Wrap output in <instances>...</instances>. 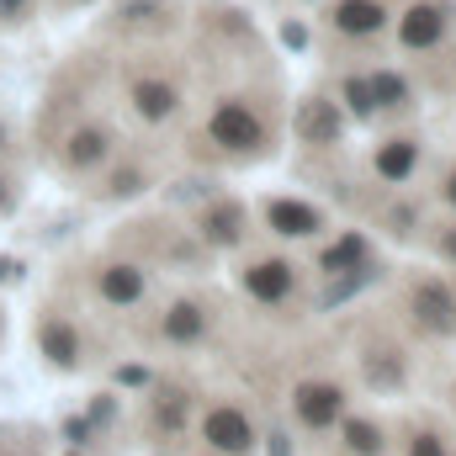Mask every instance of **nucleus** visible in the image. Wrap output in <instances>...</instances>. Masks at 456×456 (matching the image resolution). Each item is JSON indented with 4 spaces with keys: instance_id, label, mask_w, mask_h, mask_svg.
<instances>
[{
    "instance_id": "obj_28",
    "label": "nucleus",
    "mask_w": 456,
    "mask_h": 456,
    "mask_svg": "<svg viewBox=\"0 0 456 456\" xmlns=\"http://www.w3.org/2000/svg\"><path fill=\"white\" fill-rule=\"evenodd\" d=\"M436 208H441V213H456V159L436 175Z\"/></svg>"
},
{
    "instance_id": "obj_16",
    "label": "nucleus",
    "mask_w": 456,
    "mask_h": 456,
    "mask_svg": "<svg viewBox=\"0 0 456 456\" xmlns=\"http://www.w3.org/2000/svg\"><path fill=\"white\" fill-rule=\"evenodd\" d=\"M345 133H350V122L345 112L335 107V96L330 91H303L297 96V107H292V138L303 143V149H340Z\"/></svg>"
},
{
    "instance_id": "obj_5",
    "label": "nucleus",
    "mask_w": 456,
    "mask_h": 456,
    "mask_svg": "<svg viewBox=\"0 0 456 456\" xmlns=\"http://www.w3.org/2000/svg\"><path fill=\"white\" fill-rule=\"evenodd\" d=\"M186 228L202 239L208 255H239L249 239H255V208L233 191H213L202 208H191Z\"/></svg>"
},
{
    "instance_id": "obj_20",
    "label": "nucleus",
    "mask_w": 456,
    "mask_h": 456,
    "mask_svg": "<svg viewBox=\"0 0 456 456\" xmlns=\"http://www.w3.org/2000/svg\"><path fill=\"white\" fill-rule=\"evenodd\" d=\"M91 181H96V202H133V197H143V191L154 186V170H149L143 159H127V154L117 149L112 159H107V170L91 175Z\"/></svg>"
},
{
    "instance_id": "obj_12",
    "label": "nucleus",
    "mask_w": 456,
    "mask_h": 456,
    "mask_svg": "<svg viewBox=\"0 0 456 456\" xmlns=\"http://www.w3.org/2000/svg\"><path fill=\"white\" fill-rule=\"evenodd\" d=\"M287 409H292V425L303 436H330L335 419L350 409V387L340 377H324V371L319 377H297L292 393H287Z\"/></svg>"
},
{
    "instance_id": "obj_18",
    "label": "nucleus",
    "mask_w": 456,
    "mask_h": 456,
    "mask_svg": "<svg viewBox=\"0 0 456 456\" xmlns=\"http://www.w3.org/2000/svg\"><path fill=\"white\" fill-rule=\"evenodd\" d=\"M371 265V233L366 228H335L324 239H314V276H355Z\"/></svg>"
},
{
    "instance_id": "obj_17",
    "label": "nucleus",
    "mask_w": 456,
    "mask_h": 456,
    "mask_svg": "<svg viewBox=\"0 0 456 456\" xmlns=\"http://www.w3.org/2000/svg\"><path fill=\"white\" fill-rule=\"evenodd\" d=\"M419 159H425V138H419L414 127H393V133H382V138L371 143L366 170H371V181H382V186L393 191V186H409V181H414Z\"/></svg>"
},
{
    "instance_id": "obj_34",
    "label": "nucleus",
    "mask_w": 456,
    "mask_h": 456,
    "mask_svg": "<svg viewBox=\"0 0 456 456\" xmlns=\"http://www.w3.org/2000/svg\"><path fill=\"white\" fill-rule=\"evenodd\" d=\"M0 456H11V452H0Z\"/></svg>"
},
{
    "instance_id": "obj_31",
    "label": "nucleus",
    "mask_w": 456,
    "mask_h": 456,
    "mask_svg": "<svg viewBox=\"0 0 456 456\" xmlns=\"http://www.w3.org/2000/svg\"><path fill=\"white\" fill-rule=\"evenodd\" d=\"M16 159V133H11V122L0 117V165H11Z\"/></svg>"
},
{
    "instance_id": "obj_21",
    "label": "nucleus",
    "mask_w": 456,
    "mask_h": 456,
    "mask_svg": "<svg viewBox=\"0 0 456 456\" xmlns=\"http://www.w3.org/2000/svg\"><path fill=\"white\" fill-rule=\"evenodd\" d=\"M371 224L382 228L387 239H398V244H409V239H419V228L430 224V208L419 202V197H409L403 186H393V197L371 213Z\"/></svg>"
},
{
    "instance_id": "obj_25",
    "label": "nucleus",
    "mask_w": 456,
    "mask_h": 456,
    "mask_svg": "<svg viewBox=\"0 0 456 456\" xmlns=\"http://www.w3.org/2000/svg\"><path fill=\"white\" fill-rule=\"evenodd\" d=\"M398 456H456V452H452V441H446V430H441L436 419H414V425L403 430Z\"/></svg>"
},
{
    "instance_id": "obj_2",
    "label": "nucleus",
    "mask_w": 456,
    "mask_h": 456,
    "mask_svg": "<svg viewBox=\"0 0 456 456\" xmlns=\"http://www.w3.org/2000/svg\"><path fill=\"white\" fill-rule=\"evenodd\" d=\"M122 102L143 127H165V122H175L186 112V80L159 59H138L122 75Z\"/></svg>"
},
{
    "instance_id": "obj_22",
    "label": "nucleus",
    "mask_w": 456,
    "mask_h": 456,
    "mask_svg": "<svg viewBox=\"0 0 456 456\" xmlns=\"http://www.w3.org/2000/svg\"><path fill=\"white\" fill-rule=\"evenodd\" d=\"M330 436H335L340 456H387V452H393V441H387L382 419H371V414H350V409H345Z\"/></svg>"
},
{
    "instance_id": "obj_26",
    "label": "nucleus",
    "mask_w": 456,
    "mask_h": 456,
    "mask_svg": "<svg viewBox=\"0 0 456 456\" xmlns=\"http://www.w3.org/2000/svg\"><path fill=\"white\" fill-rule=\"evenodd\" d=\"M159 260H165L170 271H202V265H208L213 255L202 249V239H197L191 228H181V233H175V239L165 244V255H159Z\"/></svg>"
},
{
    "instance_id": "obj_1",
    "label": "nucleus",
    "mask_w": 456,
    "mask_h": 456,
    "mask_svg": "<svg viewBox=\"0 0 456 456\" xmlns=\"http://www.w3.org/2000/svg\"><path fill=\"white\" fill-rule=\"evenodd\" d=\"M202 143L228 165H255L276 149V107L260 91H224L202 117Z\"/></svg>"
},
{
    "instance_id": "obj_15",
    "label": "nucleus",
    "mask_w": 456,
    "mask_h": 456,
    "mask_svg": "<svg viewBox=\"0 0 456 456\" xmlns=\"http://www.w3.org/2000/svg\"><path fill=\"white\" fill-rule=\"evenodd\" d=\"M154 335L165 350H197L213 335V303L202 292H175L159 314H154Z\"/></svg>"
},
{
    "instance_id": "obj_10",
    "label": "nucleus",
    "mask_w": 456,
    "mask_h": 456,
    "mask_svg": "<svg viewBox=\"0 0 456 456\" xmlns=\"http://www.w3.org/2000/svg\"><path fill=\"white\" fill-rule=\"evenodd\" d=\"M191 419H197V393H191L181 377H165V382L149 387V398H143V436H149L159 452L181 446V441L191 436Z\"/></svg>"
},
{
    "instance_id": "obj_9",
    "label": "nucleus",
    "mask_w": 456,
    "mask_h": 456,
    "mask_svg": "<svg viewBox=\"0 0 456 456\" xmlns=\"http://www.w3.org/2000/svg\"><path fill=\"white\" fill-rule=\"evenodd\" d=\"M86 287H91V297L102 308L133 314V308L149 303V287L154 281H149V260H138V255H96L91 271H86Z\"/></svg>"
},
{
    "instance_id": "obj_13",
    "label": "nucleus",
    "mask_w": 456,
    "mask_h": 456,
    "mask_svg": "<svg viewBox=\"0 0 456 456\" xmlns=\"http://www.w3.org/2000/svg\"><path fill=\"white\" fill-rule=\"evenodd\" d=\"M32 345H37L43 366H48V371H64V377L86 371V361H91L86 330H80L64 308H43V314L32 319Z\"/></svg>"
},
{
    "instance_id": "obj_33",
    "label": "nucleus",
    "mask_w": 456,
    "mask_h": 456,
    "mask_svg": "<svg viewBox=\"0 0 456 456\" xmlns=\"http://www.w3.org/2000/svg\"><path fill=\"white\" fill-rule=\"evenodd\" d=\"M202 456H213V452H202Z\"/></svg>"
},
{
    "instance_id": "obj_30",
    "label": "nucleus",
    "mask_w": 456,
    "mask_h": 456,
    "mask_svg": "<svg viewBox=\"0 0 456 456\" xmlns=\"http://www.w3.org/2000/svg\"><path fill=\"white\" fill-rule=\"evenodd\" d=\"M32 5H37V0H0V32L21 27V21L32 16Z\"/></svg>"
},
{
    "instance_id": "obj_7",
    "label": "nucleus",
    "mask_w": 456,
    "mask_h": 456,
    "mask_svg": "<svg viewBox=\"0 0 456 456\" xmlns=\"http://www.w3.org/2000/svg\"><path fill=\"white\" fill-rule=\"evenodd\" d=\"M117 127L107 117H80V122H69L64 133H59V143H53V170H64L69 181H91V175H102L107 170V159L117 154Z\"/></svg>"
},
{
    "instance_id": "obj_32",
    "label": "nucleus",
    "mask_w": 456,
    "mask_h": 456,
    "mask_svg": "<svg viewBox=\"0 0 456 456\" xmlns=\"http://www.w3.org/2000/svg\"><path fill=\"white\" fill-rule=\"evenodd\" d=\"M96 0H48V11H59V16H69V11H91Z\"/></svg>"
},
{
    "instance_id": "obj_24",
    "label": "nucleus",
    "mask_w": 456,
    "mask_h": 456,
    "mask_svg": "<svg viewBox=\"0 0 456 456\" xmlns=\"http://www.w3.org/2000/svg\"><path fill=\"white\" fill-rule=\"evenodd\" d=\"M330 96H335V107L345 112V122H350V127H371V122H382V117H377V107H371L366 69H335Z\"/></svg>"
},
{
    "instance_id": "obj_3",
    "label": "nucleus",
    "mask_w": 456,
    "mask_h": 456,
    "mask_svg": "<svg viewBox=\"0 0 456 456\" xmlns=\"http://www.w3.org/2000/svg\"><path fill=\"white\" fill-rule=\"evenodd\" d=\"M393 48L409 59H430L456 37V5L452 0H403L387 21Z\"/></svg>"
},
{
    "instance_id": "obj_14",
    "label": "nucleus",
    "mask_w": 456,
    "mask_h": 456,
    "mask_svg": "<svg viewBox=\"0 0 456 456\" xmlns=\"http://www.w3.org/2000/svg\"><path fill=\"white\" fill-rule=\"evenodd\" d=\"M387 21H393V0H330L319 27L330 43L345 48H366L377 37H387Z\"/></svg>"
},
{
    "instance_id": "obj_19",
    "label": "nucleus",
    "mask_w": 456,
    "mask_h": 456,
    "mask_svg": "<svg viewBox=\"0 0 456 456\" xmlns=\"http://www.w3.org/2000/svg\"><path fill=\"white\" fill-rule=\"evenodd\" d=\"M355 371H361L366 393H403L409 387V355L393 340H366L355 355Z\"/></svg>"
},
{
    "instance_id": "obj_6",
    "label": "nucleus",
    "mask_w": 456,
    "mask_h": 456,
    "mask_svg": "<svg viewBox=\"0 0 456 456\" xmlns=\"http://www.w3.org/2000/svg\"><path fill=\"white\" fill-rule=\"evenodd\" d=\"M255 228L271 233L276 244H314L330 233V208L314 197H292V191H265L255 202Z\"/></svg>"
},
{
    "instance_id": "obj_27",
    "label": "nucleus",
    "mask_w": 456,
    "mask_h": 456,
    "mask_svg": "<svg viewBox=\"0 0 456 456\" xmlns=\"http://www.w3.org/2000/svg\"><path fill=\"white\" fill-rule=\"evenodd\" d=\"M419 244H425L441 265H452V271H456V213H446L441 224H425V228H419Z\"/></svg>"
},
{
    "instance_id": "obj_8",
    "label": "nucleus",
    "mask_w": 456,
    "mask_h": 456,
    "mask_svg": "<svg viewBox=\"0 0 456 456\" xmlns=\"http://www.w3.org/2000/svg\"><path fill=\"white\" fill-rule=\"evenodd\" d=\"M403 319L425 340H456V281L436 271H414L403 281Z\"/></svg>"
},
{
    "instance_id": "obj_23",
    "label": "nucleus",
    "mask_w": 456,
    "mask_h": 456,
    "mask_svg": "<svg viewBox=\"0 0 456 456\" xmlns=\"http://www.w3.org/2000/svg\"><path fill=\"white\" fill-rule=\"evenodd\" d=\"M366 86H371L377 117H409L414 112V80H409L398 64H371V69H366Z\"/></svg>"
},
{
    "instance_id": "obj_11",
    "label": "nucleus",
    "mask_w": 456,
    "mask_h": 456,
    "mask_svg": "<svg viewBox=\"0 0 456 456\" xmlns=\"http://www.w3.org/2000/svg\"><path fill=\"white\" fill-rule=\"evenodd\" d=\"M191 436L202 441V452H213V456H255L260 452V430H255L249 409L233 403V398L202 403V414L191 419Z\"/></svg>"
},
{
    "instance_id": "obj_29",
    "label": "nucleus",
    "mask_w": 456,
    "mask_h": 456,
    "mask_svg": "<svg viewBox=\"0 0 456 456\" xmlns=\"http://www.w3.org/2000/svg\"><path fill=\"white\" fill-rule=\"evenodd\" d=\"M16 208H21V181H16V175L0 165V218H11Z\"/></svg>"
},
{
    "instance_id": "obj_4",
    "label": "nucleus",
    "mask_w": 456,
    "mask_h": 456,
    "mask_svg": "<svg viewBox=\"0 0 456 456\" xmlns=\"http://www.w3.org/2000/svg\"><path fill=\"white\" fill-rule=\"evenodd\" d=\"M239 292L255 303V308H292L297 292H303V265L287 255V249H260V255H244L239 260Z\"/></svg>"
}]
</instances>
